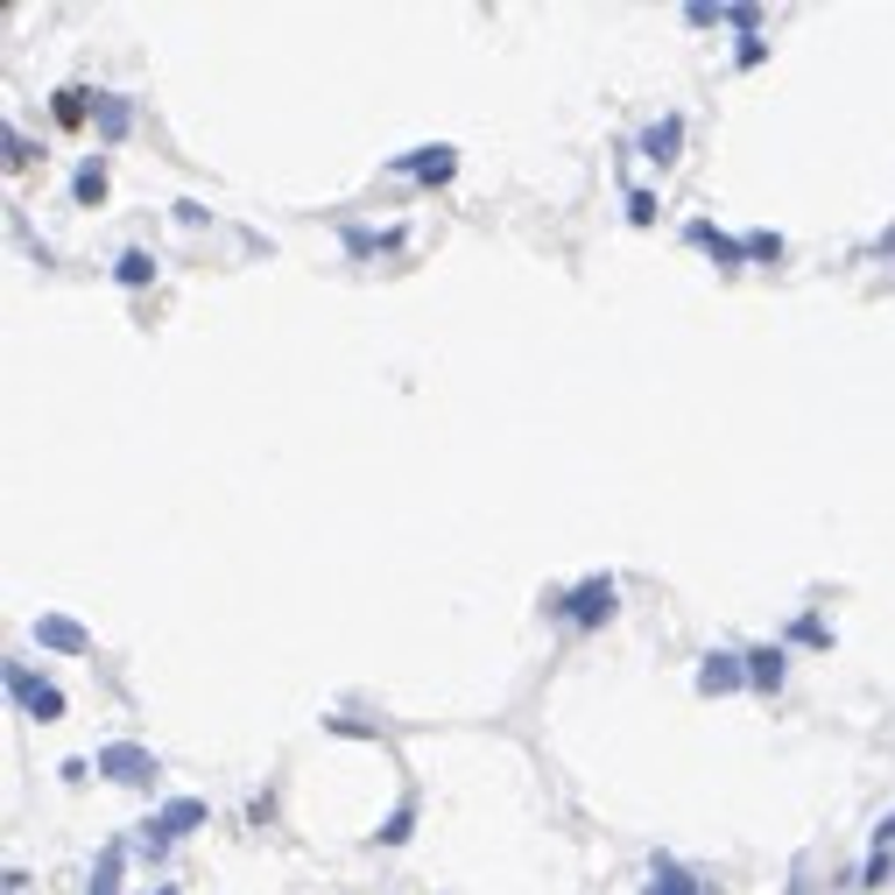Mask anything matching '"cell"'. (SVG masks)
<instances>
[{"label": "cell", "mask_w": 895, "mask_h": 895, "mask_svg": "<svg viewBox=\"0 0 895 895\" xmlns=\"http://www.w3.org/2000/svg\"><path fill=\"white\" fill-rule=\"evenodd\" d=\"M614 606H621V585L606 579V571H593V579H579L571 593H558V614H564L571 627H585V635L614 621Z\"/></svg>", "instance_id": "obj_1"}, {"label": "cell", "mask_w": 895, "mask_h": 895, "mask_svg": "<svg viewBox=\"0 0 895 895\" xmlns=\"http://www.w3.org/2000/svg\"><path fill=\"white\" fill-rule=\"evenodd\" d=\"M205 818H212V811H205L198 797H169V804H163V811L142 825V846H148V853H163V846H177L184 832H198Z\"/></svg>", "instance_id": "obj_2"}, {"label": "cell", "mask_w": 895, "mask_h": 895, "mask_svg": "<svg viewBox=\"0 0 895 895\" xmlns=\"http://www.w3.org/2000/svg\"><path fill=\"white\" fill-rule=\"evenodd\" d=\"M92 769H100L106 783H135V790H142V783H156V754L135 748V740H106Z\"/></svg>", "instance_id": "obj_3"}, {"label": "cell", "mask_w": 895, "mask_h": 895, "mask_svg": "<svg viewBox=\"0 0 895 895\" xmlns=\"http://www.w3.org/2000/svg\"><path fill=\"white\" fill-rule=\"evenodd\" d=\"M8 691H14V706H22L29 719H64V691L43 684L29 663H8Z\"/></svg>", "instance_id": "obj_4"}, {"label": "cell", "mask_w": 895, "mask_h": 895, "mask_svg": "<svg viewBox=\"0 0 895 895\" xmlns=\"http://www.w3.org/2000/svg\"><path fill=\"white\" fill-rule=\"evenodd\" d=\"M395 169L416 184H451L459 177V148L451 142H424V148H409V156H395Z\"/></svg>", "instance_id": "obj_5"}, {"label": "cell", "mask_w": 895, "mask_h": 895, "mask_svg": "<svg viewBox=\"0 0 895 895\" xmlns=\"http://www.w3.org/2000/svg\"><path fill=\"white\" fill-rule=\"evenodd\" d=\"M35 642L56 656H92V627L71 621V614H35Z\"/></svg>", "instance_id": "obj_6"}, {"label": "cell", "mask_w": 895, "mask_h": 895, "mask_svg": "<svg viewBox=\"0 0 895 895\" xmlns=\"http://www.w3.org/2000/svg\"><path fill=\"white\" fill-rule=\"evenodd\" d=\"M748 684V656H733V649H712V656H698V691L719 698V691H740Z\"/></svg>", "instance_id": "obj_7"}, {"label": "cell", "mask_w": 895, "mask_h": 895, "mask_svg": "<svg viewBox=\"0 0 895 895\" xmlns=\"http://www.w3.org/2000/svg\"><path fill=\"white\" fill-rule=\"evenodd\" d=\"M677 148H684V113H663V121L642 127V156L649 163H677Z\"/></svg>", "instance_id": "obj_8"}, {"label": "cell", "mask_w": 895, "mask_h": 895, "mask_svg": "<svg viewBox=\"0 0 895 895\" xmlns=\"http://www.w3.org/2000/svg\"><path fill=\"white\" fill-rule=\"evenodd\" d=\"M642 895H706V882H698V874H684L670 853H656V861H649V888H642Z\"/></svg>", "instance_id": "obj_9"}, {"label": "cell", "mask_w": 895, "mask_h": 895, "mask_svg": "<svg viewBox=\"0 0 895 895\" xmlns=\"http://www.w3.org/2000/svg\"><path fill=\"white\" fill-rule=\"evenodd\" d=\"M691 247H706L719 269H740V261H748V240H727L712 219H691Z\"/></svg>", "instance_id": "obj_10"}, {"label": "cell", "mask_w": 895, "mask_h": 895, "mask_svg": "<svg viewBox=\"0 0 895 895\" xmlns=\"http://www.w3.org/2000/svg\"><path fill=\"white\" fill-rule=\"evenodd\" d=\"M783 649H776V642H761V649H748V684L754 691H783Z\"/></svg>", "instance_id": "obj_11"}, {"label": "cell", "mask_w": 895, "mask_h": 895, "mask_svg": "<svg viewBox=\"0 0 895 895\" xmlns=\"http://www.w3.org/2000/svg\"><path fill=\"white\" fill-rule=\"evenodd\" d=\"M56 127H85L92 121V113H100V92H85V85H64V92H56Z\"/></svg>", "instance_id": "obj_12"}, {"label": "cell", "mask_w": 895, "mask_h": 895, "mask_svg": "<svg viewBox=\"0 0 895 895\" xmlns=\"http://www.w3.org/2000/svg\"><path fill=\"white\" fill-rule=\"evenodd\" d=\"M121 867H127V846H106L100 867H92V882H85V895H121Z\"/></svg>", "instance_id": "obj_13"}, {"label": "cell", "mask_w": 895, "mask_h": 895, "mask_svg": "<svg viewBox=\"0 0 895 895\" xmlns=\"http://www.w3.org/2000/svg\"><path fill=\"white\" fill-rule=\"evenodd\" d=\"M113 275H121V290H148V282H156V254H142V247H127V254L113 261Z\"/></svg>", "instance_id": "obj_14"}, {"label": "cell", "mask_w": 895, "mask_h": 895, "mask_svg": "<svg viewBox=\"0 0 895 895\" xmlns=\"http://www.w3.org/2000/svg\"><path fill=\"white\" fill-rule=\"evenodd\" d=\"M71 198H79V205H100V198H106V163H100V156L79 163V177H71Z\"/></svg>", "instance_id": "obj_15"}, {"label": "cell", "mask_w": 895, "mask_h": 895, "mask_svg": "<svg viewBox=\"0 0 895 895\" xmlns=\"http://www.w3.org/2000/svg\"><path fill=\"white\" fill-rule=\"evenodd\" d=\"M92 121H100L106 135H127V127H135V106H127L121 92H100V113H92Z\"/></svg>", "instance_id": "obj_16"}, {"label": "cell", "mask_w": 895, "mask_h": 895, "mask_svg": "<svg viewBox=\"0 0 895 895\" xmlns=\"http://www.w3.org/2000/svg\"><path fill=\"white\" fill-rule=\"evenodd\" d=\"M416 832V804H395L388 818H381V832H374V846H403Z\"/></svg>", "instance_id": "obj_17"}, {"label": "cell", "mask_w": 895, "mask_h": 895, "mask_svg": "<svg viewBox=\"0 0 895 895\" xmlns=\"http://www.w3.org/2000/svg\"><path fill=\"white\" fill-rule=\"evenodd\" d=\"M790 642H804V649H832V627L818 621V614H797L790 621Z\"/></svg>", "instance_id": "obj_18"}, {"label": "cell", "mask_w": 895, "mask_h": 895, "mask_svg": "<svg viewBox=\"0 0 895 895\" xmlns=\"http://www.w3.org/2000/svg\"><path fill=\"white\" fill-rule=\"evenodd\" d=\"M895 882V853H867V867H861V888L874 895V888H888Z\"/></svg>", "instance_id": "obj_19"}, {"label": "cell", "mask_w": 895, "mask_h": 895, "mask_svg": "<svg viewBox=\"0 0 895 895\" xmlns=\"http://www.w3.org/2000/svg\"><path fill=\"white\" fill-rule=\"evenodd\" d=\"M748 261H783V233H748Z\"/></svg>", "instance_id": "obj_20"}, {"label": "cell", "mask_w": 895, "mask_h": 895, "mask_svg": "<svg viewBox=\"0 0 895 895\" xmlns=\"http://www.w3.org/2000/svg\"><path fill=\"white\" fill-rule=\"evenodd\" d=\"M627 219H635V226H656V198H649V190H627Z\"/></svg>", "instance_id": "obj_21"}, {"label": "cell", "mask_w": 895, "mask_h": 895, "mask_svg": "<svg viewBox=\"0 0 895 895\" xmlns=\"http://www.w3.org/2000/svg\"><path fill=\"white\" fill-rule=\"evenodd\" d=\"M761 56H769V43H761V35H740V50H733V64H740V71H754V64H761Z\"/></svg>", "instance_id": "obj_22"}, {"label": "cell", "mask_w": 895, "mask_h": 895, "mask_svg": "<svg viewBox=\"0 0 895 895\" xmlns=\"http://www.w3.org/2000/svg\"><path fill=\"white\" fill-rule=\"evenodd\" d=\"M727 22H733L740 35H754V22H761V8H754V0H740V8H727Z\"/></svg>", "instance_id": "obj_23"}, {"label": "cell", "mask_w": 895, "mask_h": 895, "mask_svg": "<svg viewBox=\"0 0 895 895\" xmlns=\"http://www.w3.org/2000/svg\"><path fill=\"white\" fill-rule=\"evenodd\" d=\"M867 840H874V853H895V811H888V818H882V825H874V832H867Z\"/></svg>", "instance_id": "obj_24"}, {"label": "cell", "mask_w": 895, "mask_h": 895, "mask_svg": "<svg viewBox=\"0 0 895 895\" xmlns=\"http://www.w3.org/2000/svg\"><path fill=\"white\" fill-rule=\"evenodd\" d=\"M882 254H895V226H888V233H882Z\"/></svg>", "instance_id": "obj_25"}, {"label": "cell", "mask_w": 895, "mask_h": 895, "mask_svg": "<svg viewBox=\"0 0 895 895\" xmlns=\"http://www.w3.org/2000/svg\"><path fill=\"white\" fill-rule=\"evenodd\" d=\"M790 895H811V888H804V882H790Z\"/></svg>", "instance_id": "obj_26"}, {"label": "cell", "mask_w": 895, "mask_h": 895, "mask_svg": "<svg viewBox=\"0 0 895 895\" xmlns=\"http://www.w3.org/2000/svg\"><path fill=\"white\" fill-rule=\"evenodd\" d=\"M156 895H177V888H156Z\"/></svg>", "instance_id": "obj_27"}]
</instances>
